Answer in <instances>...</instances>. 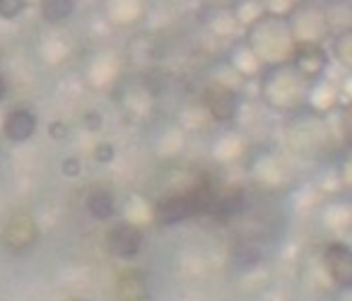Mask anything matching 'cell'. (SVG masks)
Here are the masks:
<instances>
[{
    "instance_id": "cell-1",
    "label": "cell",
    "mask_w": 352,
    "mask_h": 301,
    "mask_svg": "<svg viewBox=\"0 0 352 301\" xmlns=\"http://www.w3.org/2000/svg\"><path fill=\"white\" fill-rule=\"evenodd\" d=\"M244 44L256 56L261 65L270 68V65L287 63L289 56L294 51V39L289 34V27L285 15H275V12H261L254 22L246 25L244 32Z\"/></svg>"
},
{
    "instance_id": "cell-2",
    "label": "cell",
    "mask_w": 352,
    "mask_h": 301,
    "mask_svg": "<svg viewBox=\"0 0 352 301\" xmlns=\"http://www.w3.org/2000/svg\"><path fill=\"white\" fill-rule=\"evenodd\" d=\"M309 92H314V80L304 78L292 63L270 65L263 73V97L268 104H287L294 109L307 102Z\"/></svg>"
},
{
    "instance_id": "cell-3",
    "label": "cell",
    "mask_w": 352,
    "mask_h": 301,
    "mask_svg": "<svg viewBox=\"0 0 352 301\" xmlns=\"http://www.w3.org/2000/svg\"><path fill=\"white\" fill-rule=\"evenodd\" d=\"M294 44H323L333 34L328 12L316 0H297L285 15Z\"/></svg>"
},
{
    "instance_id": "cell-4",
    "label": "cell",
    "mask_w": 352,
    "mask_h": 301,
    "mask_svg": "<svg viewBox=\"0 0 352 301\" xmlns=\"http://www.w3.org/2000/svg\"><path fill=\"white\" fill-rule=\"evenodd\" d=\"M39 224L34 222V217L27 212H17L10 214L8 222L3 224V232H0V243L8 253H15V256H22V253L32 251V248L39 243Z\"/></svg>"
},
{
    "instance_id": "cell-5",
    "label": "cell",
    "mask_w": 352,
    "mask_h": 301,
    "mask_svg": "<svg viewBox=\"0 0 352 301\" xmlns=\"http://www.w3.org/2000/svg\"><path fill=\"white\" fill-rule=\"evenodd\" d=\"M142 243H145L142 229L138 224L128 222V219L113 222L107 229V234H104V248L116 260H133V258H138L142 251Z\"/></svg>"
},
{
    "instance_id": "cell-6",
    "label": "cell",
    "mask_w": 352,
    "mask_h": 301,
    "mask_svg": "<svg viewBox=\"0 0 352 301\" xmlns=\"http://www.w3.org/2000/svg\"><path fill=\"white\" fill-rule=\"evenodd\" d=\"M203 107L210 111V116L217 123H230L239 113V92L232 85L222 82V80H212L203 87L201 92Z\"/></svg>"
},
{
    "instance_id": "cell-7",
    "label": "cell",
    "mask_w": 352,
    "mask_h": 301,
    "mask_svg": "<svg viewBox=\"0 0 352 301\" xmlns=\"http://www.w3.org/2000/svg\"><path fill=\"white\" fill-rule=\"evenodd\" d=\"M287 63H292L304 78L316 80L328 70L331 56H328V51L321 44H294V51Z\"/></svg>"
},
{
    "instance_id": "cell-8",
    "label": "cell",
    "mask_w": 352,
    "mask_h": 301,
    "mask_svg": "<svg viewBox=\"0 0 352 301\" xmlns=\"http://www.w3.org/2000/svg\"><path fill=\"white\" fill-rule=\"evenodd\" d=\"M323 265L338 287H352V251L345 241H331L323 248Z\"/></svg>"
},
{
    "instance_id": "cell-9",
    "label": "cell",
    "mask_w": 352,
    "mask_h": 301,
    "mask_svg": "<svg viewBox=\"0 0 352 301\" xmlns=\"http://www.w3.org/2000/svg\"><path fill=\"white\" fill-rule=\"evenodd\" d=\"M36 128H39V118L27 107L10 109V111L6 113V118H3V135H6V140L15 142V145L32 140Z\"/></svg>"
},
{
    "instance_id": "cell-10",
    "label": "cell",
    "mask_w": 352,
    "mask_h": 301,
    "mask_svg": "<svg viewBox=\"0 0 352 301\" xmlns=\"http://www.w3.org/2000/svg\"><path fill=\"white\" fill-rule=\"evenodd\" d=\"M85 210L94 222H109L116 214V195L104 186H92L85 193Z\"/></svg>"
},
{
    "instance_id": "cell-11",
    "label": "cell",
    "mask_w": 352,
    "mask_h": 301,
    "mask_svg": "<svg viewBox=\"0 0 352 301\" xmlns=\"http://www.w3.org/2000/svg\"><path fill=\"white\" fill-rule=\"evenodd\" d=\"M196 203L191 198H184V195H171V198H164L157 203V219L162 224H176L188 219L193 212H196Z\"/></svg>"
},
{
    "instance_id": "cell-12",
    "label": "cell",
    "mask_w": 352,
    "mask_h": 301,
    "mask_svg": "<svg viewBox=\"0 0 352 301\" xmlns=\"http://www.w3.org/2000/svg\"><path fill=\"white\" fill-rule=\"evenodd\" d=\"M118 301H147V277L140 270H126L116 280Z\"/></svg>"
},
{
    "instance_id": "cell-13",
    "label": "cell",
    "mask_w": 352,
    "mask_h": 301,
    "mask_svg": "<svg viewBox=\"0 0 352 301\" xmlns=\"http://www.w3.org/2000/svg\"><path fill=\"white\" fill-rule=\"evenodd\" d=\"M104 12L116 25H133L145 12V0H104Z\"/></svg>"
},
{
    "instance_id": "cell-14",
    "label": "cell",
    "mask_w": 352,
    "mask_h": 301,
    "mask_svg": "<svg viewBox=\"0 0 352 301\" xmlns=\"http://www.w3.org/2000/svg\"><path fill=\"white\" fill-rule=\"evenodd\" d=\"M78 10V0H39V15L46 25L58 27L68 22Z\"/></svg>"
},
{
    "instance_id": "cell-15",
    "label": "cell",
    "mask_w": 352,
    "mask_h": 301,
    "mask_svg": "<svg viewBox=\"0 0 352 301\" xmlns=\"http://www.w3.org/2000/svg\"><path fill=\"white\" fill-rule=\"evenodd\" d=\"M333 39V58L342 65V68H352V30H338L331 34Z\"/></svg>"
},
{
    "instance_id": "cell-16",
    "label": "cell",
    "mask_w": 352,
    "mask_h": 301,
    "mask_svg": "<svg viewBox=\"0 0 352 301\" xmlns=\"http://www.w3.org/2000/svg\"><path fill=\"white\" fill-rule=\"evenodd\" d=\"M30 0H0V17L3 20H17L27 10Z\"/></svg>"
},
{
    "instance_id": "cell-17",
    "label": "cell",
    "mask_w": 352,
    "mask_h": 301,
    "mask_svg": "<svg viewBox=\"0 0 352 301\" xmlns=\"http://www.w3.org/2000/svg\"><path fill=\"white\" fill-rule=\"evenodd\" d=\"M113 157H116V150H113L111 142H99V145L94 147V159L102 161V164H109Z\"/></svg>"
},
{
    "instance_id": "cell-18",
    "label": "cell",
    "mask_w": 352,
    "mask_h": 301,
    "mask_svg": "<svg viewBox=\"0 0 352 301\" xmlns=\"http://www.w3.org/2000/svg\"><path fill=\"white\" fill-rule=\"evenodd\" d=\"M80 169H82L80 157H63V161H60V171H63L65 176H70V179L80 176Z\"/></svg>"
},
{
    "instance_id": "cell-19",
    "label": "cell",
    "mask_w": 352,
    "mask_h": 301,
    "mask_svg": "<svg viewBox=\"0 0 352 301\" xmlns=\"http://www.w3.org/2000/svg\"><path fill=\"white\" fill-rule=\"evenodd\" d=\"M49 135L54 137V140H65V137H68V126H65L63 121H51Z\"/></svg>"
},
{
    "instance_id": "cell-20",
    "label": "cell",
    "mask_w": 352,
    "mask_h": 301,
    "mask_svg": "<svg viewBox=\"0 0 352 301\" xmlns=\"http://www.w3.org/2000/svg\"><path fill=\"white\" fill-rule=\"evenodd\" d=\"M206 10H215V8H234L236 0H198Z\"/></svg>"
},
{
    "instance_id": "cell-21",
    "label": "cell",
    "mask_w": 352,
    "mask_h": 301,
    "mask_svg": "<svg viewBox=\"0 0 352 301\" xmlns=\"http://www.w3.org/2000/svg\"><path fill=\"white\" fill-rule=\"evenodd\" d=\"M85 121H87L89 133H97V131H99V126H102V118L94 116V113H87V118H85Z\"/></svg>"
},
{
    "instance_id": "cell-22",
    "label": "cell",
    "mask_w": 352,
    "mask_h": 301,
    "mask_svg": "<svg viewBox=\"0 0 352 301\" xmlns=\"http://www.w3.org/2000/svg\"><path fill=\"white\" fill-rule=\"evenodd\" d=\"M8 99V80H6V75L0 73V104L6 102Z\"/></svg>"
}]
</instances>
